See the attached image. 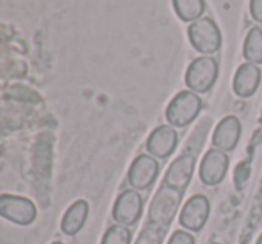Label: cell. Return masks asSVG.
<instances>
[{
  "instance_id": "1",
  "label": "cell",
  "mask_w": 262,
  "mask_h": 244,
  "mask_svg": "<svg viewBox=\"0 0 262 244\" xmlns=\"http://www.w3.org/2000/svg\"><path fill=\"white\" fill-rule=\"evenodd\" d=\"M182 194L184 193L171 189L168 186H161V189L157 191L152 203H150L148 223L161 228L162 232L168 230V227L179 212V207L182 203Z\"/></svg>"
},
{
  "instance_id": "2",
  "label": "cell",
  "mask_w": 262,
  "mask_h": 244,
  "mask_svg": "<svg viewBox=\"0 0 262 244\" xmlns=\"http://www.w3.org/2000/svg\"><path fill=\"white\" fill-rule=\"evenodd\" d=\"M202 107H204V102H202L200 95L189 90L180 91L166 107V120L173 128L187 127L198 118V114L202 113Z\"/></svg>"
},
{
  "instance_id": "3",
  "label": "cell",
  "mask_w": 262,
  "mask_h": 244,
  "mask_svg": "<svg viewBox=\"0 0 262 244\" xmlns=\"http://www.w3.org/2000/svg\"><path fill=\"white\" fill-rule=\"evenodd\" d=\"M220 75V64L210 55H200L186 70V86L196 95L209 93Z\"/></svg>"
},
{
  "instance_id": "4",
  "label": "cell",
  "mask_w": 262,
  "mask_h": 244,
  "mask_svg": "<svg viewBox=\"0 0 262 244\" xmlns=\"http://www.w3.org/2000/svg\"><path fill=\"white\" fill-rule=\"evenodd\" d=\"M187 38L196 52L202 55H212L221 49V31L212 18H200L187 27Z\"/></svg>"
},
{
  "instance_id": "5",
  "label": "cell",
  "mask_w": 262,
  "mask_h": 244,
  "mask_svg": "<svg viewBox=\"0 0 262 244\" xmlns=\"http://www.w3.org/2000/svg\"><path fill=\"white\" fill-rule=\"evenodd\" d=\"M36 205L29 198L16 194H0V217L11 221L20 227L34 223L36 219Z\"/></svg>"
},
{
  "instance_id": "6",
  "label": "cell",
  "mask_w": 262,
  "mask_h": 244,
  "mask_svg": "<svg viewBox=\"0 0 262 244\" xmlns=\"http://www.w3.org/2000/svg\"><path fill=\"white\" fill-rule=\"evenodd\" d=\"M159 169H161V166H159L156 157L141 153L132 161L127 180L134 191H148L156 184Z\"/></svg>"
},
{
  "instance_id": "7",
  "label": "cell",
  "mask_w": 262,
  "mask_h": 244,
  "mask_svg": "<svg viewBox=\"0 0 262 244\" xmlns=\"http://www.w3.org/2000/svg\"><path fill=\"white\" fill-rule=\"evenodd\" d=\"M143 196L139 191L127 189L116 198L113 207V219L121 227H134L143 214Z\"/></svg>"
},
{
  "instance_id": "8",
  "label": "cell",
  "mask_w": 262,
  "mask_h": 244,
  "mask_svg": "<svg viewBox=\"0 0 262 244\" xmlns=\"http://www.w3.org/2000/svg\"><path fill=\"white\" fill-rule=\"evenodd\" d=\"M210 214V203L207 196L204 194H194L184 203L182 210H180V225L186 228L187 232H200L205 227Z\"/></svg>"
},
{
  "instance_id": "9",
  "label": "cell",
  "mask_w": 262,
  "mask_h": 244,
  "mask_svg": "<svg viewBox=\"0 0 262 244\" xmlns=\"http://www.w3.org/2000/svg\"><path fill=\"white\" fill-rule=\"evenodd\" d=\"M194 162H196L194 153H182L180 157H177L169 164V168L166 169L162 186H168L171 189L184 193L187 189V186L191 184V179H193Z\"/></svg>"
},
{
  "instance_id": "10",
  "label": "cell",
  "mask_w": 262,
  "mask_h": 244,
  "mask_svg": "<svg viewBox=\"0 0 262 244\" xmlns=\"http://www.w3.org/2000/svg\"><path fill=\"white\" fill-rule=\"evenodd\" d=\"M228 155L216 148H210L205 151L204 159L200 162V180L205 186H217L223 182L225 175L228 171Z\"/></svg>"
},
{
  "instance_id": "11",
  "label": "cell",
  "mask_w": 262,
  "mask_h": 244,
  "mask_svg": "<svg viewBox=\"0 0 262 244\" xmlns=\"http://www.w3.org/2000/svg\"><path fill=\"white\" fill-rule=\"evenodd\" d=\"M179 145V134L171 125H161L154 128V132L146 139L148 155L156 159H168Z\"/></svg>"
},
{
  "instance_id": "12",
  "label": "cell",
  "mask_w": 262,
  "mask_h": 244,
  "mask_svg": "<svg viewBox=\"0 0 262 244\" xmlns=\"http://www.w3.org/2000/svg\"><path fill=\"white\" fill-rule=\"evenodd\" d=\"M239 139H241V121L237 116H225L216 125L212 134V146L225 153L235 150Z\"/></svg>"
},
{
  "instance_id": "13",
  "label": "cell",
  "mask_w": 262,
  "mask_h": 244,
  "mask_svg": "<svg viewBox=\"0 0 262 244\" xmlns=\"http://www.w3.org/2000/svg\"><path fill=\"white\" fill-rule=\"evenodd\" d=\"M262 79L260 68L252 62H245L237 68L234 75V93L239 98H250L252 95H255V91L259 90V84Z\"/></svg>"
},
{
  "instance_id": "14",
  "label": "cell",
  "mask_w": 262,
  "mask_h": 244,
  "mask_svg": "<svg viewBox=\"0 0 262 244\" xmlns=\"http://www.w3.org/2000/svg\"><path fill=\"white\" fill-rule=\"evenodd\" d=\"M88 214H90V205H88L86 199H77L75 203L68 207V210L64 212L62 216V221H61V230L64 235H77L82 227L86 225V219H88Z\"/></svg>"
},
{
  "instance_id": "15",
  "label": "cell",
  "mask_w": 262,
  "mask_h": 244,
  "mask_svg": "<svg viewBox=\"0 0 262 244\" xmlns=\"http://www.w3.org/2000/svg\"><path fill=\"white\" fill-rule=\"evenodd\" d=\"M171 2L177 16L182 21L193 24V21L204 18L205 0H171Z\"/></svg>"
},
{
  "instance_id": "16",
  "label": "cell",
  "mask_w": 262,
  "mask_h": 244,
  "mask_svg": "<svg viewBox=\"0 0 262 244\" xmlns=\"http://www.w3.org/2000/svg\"><path fill=\"white\" fill-rule=\"evenodd\" d=\"M243 55L246 62L252 64H262V29L252 27L246 34L245 45H243Z\"/></svg>"
},
{
  "instance_id": "17",
  "label": "cell",
  "mask_w": 262,
  "mask_h": 244,
  "mask_svg": "<svg viewBox=\"0 0 262 244\" xmlns=\"http://www.w3.org/2000/svg\"><path fill=\"white\" fill-rule=\"evenodd\" d=\"M130 241H132V232L127 227L114 225V227L107 228L100 244H130Z\"/></svg>"
},
{
  "instance_id": "18",
  "label": "cell",
  "mask_w": 262,
  "mask_h": 244,
  "mask_svg": "<svg viewBox=\"0 0 262 244\" xmlns=\"http://www.w3.org/2000/svg\"><path fill=\"white\" fill-rule=\"evenodd\" d=\"M162 239H164V232L161 228L154 227V225L146 223L143 230L139 232L134 244H162Z\"/></svg>"
},
{
  "instance_id": "19",
  "label": "cell",
  "mask_w": 262,
  "mask_h": 244,
  "mask_svg": "<svg viewBox=\"0 0 262 244\" xmlns=\"http://www.w3.org/2000/svg\"><path fill=\"white\" fill-rule=\"evenodd\" d=\"M168 244H196L194 235L187 230H175L169 237Z\"/></svg>"
},
{
  "instance_id": "20",
  "label": "cell",
  "mask_w": 262,
  "mask_h": 244,
  "mask_svg": "<svg viewBox=\"0 0 262 244\" xmlns=\"http://www.w3.org/2000/svg\"><path fill=\"white\" fill-rule=\"evenodd\" d=\"M250 14L257 24H262V0H250Z\"/></svg>"
},
{
  "instance_id": "21",
  "label": "cell",
  "mask_w": 262,
  "mask_h": 244,
  "mask_svg": "<svg viewBox=\"0 0 262 244\" xmlns=\"http://www.w3.org/2000/svg\"><path fill=\"white\" fill-rule=\"evenodd\" d=\"M255 244H262V234H260V237L257 239V242H255Z\"/></svg>"
},
{
  "instance_id": "22",
  "label": "cell",
  "mask_w": 262,
  "mask_h": 244,
  "mask_svg": "<svg viewBox=\"0 0 262 244\" xmlns=\"http://www.w3.org/2000/svg\"><path fill=\"white\" fill-rule=\"evenodd\" d=\"M52 244H62L61 241H55V242H52Z\"/></svg>"
}]
</instances>
